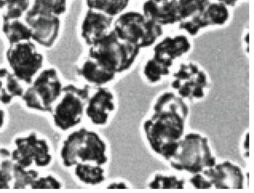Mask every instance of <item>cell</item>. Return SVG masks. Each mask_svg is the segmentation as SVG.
<instances>
[{"instance_id":"cell-1","label":"cell","mask_w":254,"mask_h":193,"mask_svg":"<svg viewBox=\"0 0 254 193\" xmlns=\"http://www.w3.org/2000/svg\"><path fill=\"white\" fill-rule=\"evenodd\" d=\"M188 112L181 97L167 92L156 99L151 114L143 122V134L150 147L167 160L183 137Z\"/></svg>"},{"instance_id":"cell-2","label":"cell","mask_w":254,"mask_h":193,"mask_svg":"<svg viewBox=\"0 0 254 193\" xmlns=\"http://www.w3.org/2000/svg\"><path fill=\"white\" fill-rule=\"evenodd\" d=\"M63 140L59 156L62 165L72 169L80 163L106 166L109 150L104 138L93 129L82 127L71 130Z\"/></svg>"},{"instance_id":"cell-3","label":"cell","mask_w":254,"mask_h":193,"mask_svg":"<svg viewBox=\"0 0 254 193\" xmlns=\"http://www.w3.org/2000/svg\"><path fill=\"white\" fill-rule=\"evenodd\" d=\"M140 49L120 38L112 30L86 53L107 70L117 75L129 70L136 61Z\"/></svg>"},{"instance_id":"cell-4","label":"cell","mask_w":254,"mask_h":193,"mask_svg":"<svg viewBox=\"0 0 254 193\" xmlns=\"http://www.w3.org/2000/svg\"><path fill=\"white\" fill-rule=\"evenodd\" d=\"M92 86L73 84L64 85L51 115L54 126L63 132L71 131L81 124Z\"/></svg>"},{"instance_id":"cell-5","label":"cell","mask_w":254,"mask_h":193,"mask_svg":"<svg viewBox=\"0 0 254 193\" xmlns=\"http://www.w3.org/2000/svg\"><path fill=\"white\" fill-rule=\"evenodd\" d=\"M21 98L27 107L51 113L64 86L59 72L54 68L43 69L27 86Z\"/></svg>"},{"instance_id":"cell-6","label":"cell","mask_w":254,"mask_h":193,"mask_svg":"<svg viewBox=\"0 0 254 193\" xmlns=\"http://www.w3.org/2000/svg\"><path fill=\"white\" fill-rule=\"evenodd\" d=\"M168 161L176 170L194 174L201 173L216 164L206 138L193 133L186 135L178 141Z\"/></svg>"},{"instance_id":"cell-7","label":"cell","mask_w":254,"mask_h":193,"mask_svg":"<svg viewBox=\"0 0 254 193\" xmlns=\"http://www.w3.org/2000/svg\"><path fill=\"white\" fill-rule=\"evenodd\" d=\"M113 30L120 38L140 49L152 45L162 33L161 25L136 11H125L116 17Z\"/></svg>"},{"instance_id":"cell-8","label":"cell","mask_w":254,"mask_h":193,"mask_svg":"<svg viewBox=\"0 0 254 193\" xmlns=\"http://www.w3.org/2000/svg\"><path fill=\"white\" fill-rule=\"evenodd\" d=\"M11 154L14 162L26 168H46L54 160L49 141L36 132L17 137Z\"/></svg>"},{"instance_id":"cell-9","label":"cell","mask_w":254,"mask_h":193,"mask_svg":"<svg viewBox=\"0 0 254 193\" xmlns=\"http://www.w3.org/2000/svg\"><path fill=\"white\" fill-rule=\"evenodd\" d=\"M190 48V44L185 36L165 38L154 47L153 56L144 65L146 75L154 82L160 81L170 73L174 61Z\"/></svg>"},{"instance_id":"cell-10","label":"cell","mask_w":254,"mask_h":193,"mask_svg":"<svg viewBox=\"0 0 254 193\" xmlns=\"http://www.w3.org/2000/svg\"><path fill=\"white\" fill-rule=\"evenodd\" d=\"M6 58L10 70L27 86L44 67V57L32 40L9 45Z\"/></svg>"},{"instance_id":"cell-11","label":"cell","mask_w":254,"mask_h":193,"mask_svg":"<svg viewBox=\"0 0 254 193\" xmlns=\"http://www.w3.org/2000/svg\"><path fill=\"white\" fill-rule=\"evenodd\" d=\"M117 106V98L113 90L107 86L93 87L86 105L85 117L95 126H106L115 115Z\"/></svg>"},{"instance_id":"cell-12","label":"cell","mask_w":254,"mask_h":193,"mask_svg":"<svg viewBox=\"0 0 254 193\" xmlns=\"http://www.w3.org/2000/svg\"><path fill=\"white\" fill-rule=\"evenodd\" d=\"M207 86L206 74L192 63L181 64L173 75L172 86L181 97L190 100L202 98Z\"/></svg>"},{"instance_id":"cell-13","label":"cell","mask_w":254,"mask_h":193,"mask_svg":"<svg viewBox=\"0 0 254 193\" xmlns=\"http://www.w3.org/2000/svg\"><path fill=\"white\" fill-rule=\"evenodd\" d=\"M115 19L101 11L86 8L78 27L82 43L88 48L101 40L112 30Z\"/></svg>"},{"instance_id":"cell-14","label":"cell","mask_w":254,"mask_h":193,"mask_svg":"<svg viewBox=\"0 0 254 193\" xmlns=\"http://www.w3.org/2000/svg\"><path fill=\"white\" fill-rule=\"evenodd\" d=\"M23 19L31 30L32 40L46 48L52 47L61 31V17L27 13Z\"/></svg>"},{"instance_id":"cell-15","label":"cell","mask_w":254,"mask_h":193,"mask_svg":"<svg viewBox=\"0 0 254 193\" xmlns=\"http://www.w3.org/2000/svg\"><path fill=\"white\" fill-rule=\"evenodd\" d=\"M229 17L227 6L217 1H210L203 9L190 17V19L181 22L180 27L190 35H195L206 27L223 24Z\"/></svg>"},{"instance_id":"cell-16","label":"cell","mask_w":254,"mask_h":193,"mask_svg":"<svg viewBox=\"0 0 254 193\" xmlns=\"http://www.w3.org/2000/svg\"><path fill=\"white\" fill-rule=\"evenodd\" d=\"M202 173L216 189H242L244 176L240 168L230 162L215 164Z\"/></svg>"},{"instance_id":"cell-17","label":"cell","mask_w":254,"mask_h":193,"mask_svg":"<svg viewBox=\"0 0 254 193\" xmlns=\"http://www.w3.org/2000/svg\"><path fill=\"white\" fill-rule=\"evenodd\" d=\"M77 77L92 87L107 86L117 75L107 70L86 52L79 58L75 69Z\"/></svg>"},{"instance_id":"cell-18","label":"cell","mask_w":254,"mask_h":193,"mask_svg":"<svg viewBox=\"0 0 254 193\" xmlns=\"http://www.w3.org/2000/svg\"><path fill=\"white\" fill-rule=\"evenodd\" d=\"M142 9L141 13L146 19L161 26L181 21L176 0H146Z\"/></svg>"},{"instance_id":"cell-19","label":"cell","mask_w":254,"mask_h":193,"mask_svg":"<svg viewBox=\"0 0 254 193\" xmlns=\"http://www.w3.org/2000/svg\"><path fill=\"white\" fill-rule=\"evenodd\" d=\"M24 84L7 68H0V104H10L15 98L22 97Z\"/></svg>"},{"instance_id":"cell-20","label":"cell","mask_w":254,"mask_h":193,"mask_svg":"<svg viewBox=\"0 0 254 193\" xmlns=\"http://www.w3.org/2000/svg\"><path fill=\"white\" fill-rule=\"evenodd\" d=\"M72 169L75 178L85 185L97 186L106 181L105 166L92 163H80Z\"/></svg>"},{"instance_id":"cell-21","label":"cell","mask_w":254,"mask_h":193,"mask_svg":"<svg viewBox=\"0 0 254 193\" xmlns=\"http://www.w3.org/2000/svg\"><path fill=\"white\" fill-rule=\"evenodd\" d=\"M1 28L9 45L32 40L31 30L23 18L2 20Z\"/></svg>"},{"instance_id":"cell-22","label":"cell","mask_w":254,"mask_h":193,"mask_svg":"<svg viewBox=\"0 0 254 193\" xmlns=\"http://www.w3.org/2000/svg\"><path fill=\"white\" fill-rule=\"evenodd\" d=\"M68 9V0H33L27 13L61 17Z\"/></svg>"},{"instance_id":"cell-23","label":"cell","mask_w":254,"mask_h":193,"mask_svg":"<svg viewBox=\"0 0 254 193\" xmlns=\"http://www.w3.org/2000/svg\"><path fill=\"white\" fill-rule=\"evenodd\" d=\"M131 0H85L87 8L96 10L114 18L126 11Z\"/></svg>"},{"instance_id":"cell-24","label":"cell","mask_w":254,"mask_h":193,"mask_svg":"<svg viewBox=\"0 0 254 193\" xmlns=\"http://www.w3.org/2000/svg\"><path fill=\"white\" fill-rule=\"evenodd\" d=\"M31 3V0H0L2 20L23 19Z\"/></svg>"},{"instance_id":"cell-25","label":"cell","mask_w":254,"mask_h":193,"mask_svg":"<svg viewBox=\"0 0 254 193\" xmlns=\"http://www.w3.org/2000/svg\"><path fill=\"white\" fill-rule=\"evenodd\" d=\"M14 165L11 150L0 147V189L12 188Z\"/></svg>"},{"instance_id":"cell-26","label":"cell","mask_w":254,"mask_h":193,"mask_svg":"<svg viewBox=\"0 0 254 193\" xmlns=\"http://www.w3.org/2000/svg\"><path fill=\"white\" fill-rule=\"evenodd\" d=\"M40 174L39 169L24 168L14 163L12 188H31Z\"/></svg>"},{"instance_id":"cell-27","label":"cell","mask_w":254,"mask_h":193,"mask_svg":"<svg viewBox=\"0 0 254 193\" xmlns=\"http://www.w3.org/2000/svg\"><path fill=\"white\" fill-rule=\"evenodd\" d=\"M211 0H176L181 20L189 18L203 9Z\"/></svg>"},{"instance_id":"cell-28","label":"cell","mask_w":254,"mask_h":193,"mask_svg":"<svg viewBox=\"0 0 254 193\" xmlns=\"http://www.w3.org/2000/svg\"><path fill=\"white\" fill-rule=\"evenodd\" d=\"M185 184L184 180L176 176L156 174L150 181L148 187L150 189H183Z\"/></svg>"},{"instance_id":"cell-29","label":"cell","mask_w":254,"mask_h":193,"mask_svg":"<svg viewBox=\"0 0 254 193\" xmlns=\"http://www.w3.org/2000/svg\"><path fill=\"white\" fill-rule=\"evenodd\" d=\"M64 187V184L58 176L46 174L39 176L34 182L31 189H60Z\"/></svg>"},{"instance_id":"cell-30","label":"cell","mask_w":254,"mask_h":193,"mask_svg":"<svg viewBox=\"0 0 254 193\" xmlns=\"http://www.w3.org/2000/svg\"><path fill=\"white\" fill-rule=\"evenodd\" d=\"M192 185L197 189H208L212 187V184L206 178L197 173L190 179Z\"/></svg>"},{"instance_id":"cell-31","label":"cell","mask_w":254,"mask_h":193,"mask_svg":"<svg viewBox=\"0 0 254 193\" xmlns=\"http://www.w3.org/2000/svg\"><path fill=\"white\" fill-rule=\"evenodd\" d=\"M105 188L110 189H130L131 185L126 180L117 179L110 181Z\"/></svg>"},{"instance_id":"cell-32","label":"cell","mask_w":254,"mask_h":193,"mask_svg":"<svg viewBox=\"0 0 254 193\" xmlns=\"http://www.w3.org/2000/svg\"><path fill=\"white\" fill-rule=\"evenodd\" d=\"M216 1L220 2L227 7L235 6L239 0H216Z\"/></svg>"},{"instance_id":"cell-33","label":"cell","mask_w":254,"mask_h":193,"mask_svg":"<svg viewBox=\"0 0 254 193\" xmlns=\"http://www.w3.org/2000/svg\"><path fill=\"white\" fill-rule=\"evenodd\" d=\"M6 115L3 109L0 108V129L2 128L5 121Z\"/></svg>"},{"instance_id":"cell-34","label":"cell","mask_w":254,"mask_h":193,"mask_svg":"<svg viewBox=\"0 0 254 193\" xmlns=\"http://www.w3.org/2000/svg\"><path fill=\"white\" fill-rule=\"evenodd\" d=\"M2 19H1V14H0V28H1V23H2Z\"/></svg>"}]
</instances>
